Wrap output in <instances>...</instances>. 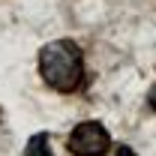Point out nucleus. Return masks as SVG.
<instances>
[{"instance_id":"f257e3e1","label":"nucleus","mask_w":156,"mask_h":156,"mask_svg":"<svg viewBox=\"0 0 156 156\" xmlns=\"http://www.w3.org/2000/svg\"><path fill=\"white\" fill-rule=\"evenodd\" d=\"M39 75L57 93H78L84 84V51L72 39H51L39 48Z\"/></svg>"},{"instance_id":"f03ea898","label":"nucleus","mask_w":156,"mask_h":156,"mask_svg":"<svg viewBox=\"0 0 156 156\" xmlns=\"http://www.w3.org/2000/svg\"><path fill=\"white\" fill-rule=\"evenodd\" d=\"M66 147L72 156H108L111 153V135L99 120H81L69 132Z\"/></svg>"},{"instance_id":"7ed1b4c3","label":"nucleus","mask_w":156,"mask_h":156,"mask_svg":"<svg viewBox=\"0 0 156 156\" xmlns=\"http://www.w3.org/2000/svg\"><path fill=\"white\" fill-rule=\"evenodd\" d=\"M24 156H54L48 132H36V135H30V141L24 144Z\"/></svg>"},{"instance_id":"20e7f679","label":"nucleus","mask_w":156,"mask_h":156,"mask_svg":"<svg viewBox=\"0 0 156 156\" xmlns=\"http://www.w3.org/2000/svg\"><path fill=\"white\" fill-rule=\"evenodd\" d=\"M108 156H135V150H132L129 144H117V147H111Z\"/></svg>"},{"instance_id":"39448f33","label":"nucleus","mask_w":156,"mask_h":156,"mask_svg":"<svg viewBox=\"0 0 156 156\" xmlns=\"http://www.w3.org/2000/svg\"><path fill=\"white\" fill-rule=\"evenodd\" d=\"M147 105H150V111L156 114V84L150 87V90H147Z\"/></svg>"}]
</instances>
